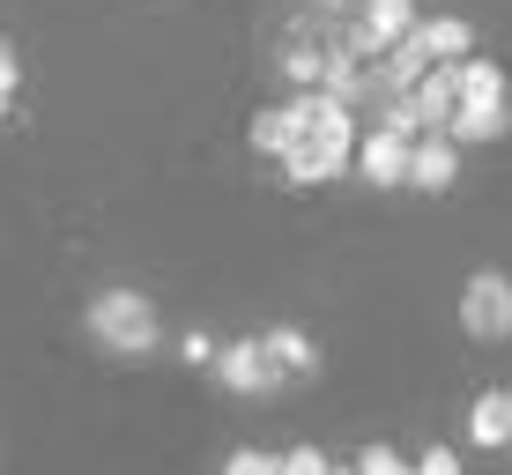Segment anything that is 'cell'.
Listing matches in <instances>:
<instances>
[{
  "instance_id": "obj_1",
  "label": "cell",
  "mask_w": 512,
  "mask_h": 475,
  "mask_svg": "<svg viewBox=\"0 0 512 475\" xmlns=\"http://www.w3.org/2000/svg\"><path fill=\"white\" fill-rule=\"evenodd\" d=\"M82 327H90L112 357H156V342H164V320H156V305L141 290H97L90 312H82Z\"/></svg>"
},
{
  "instance_id": "obj_2",
  "label": "cell",
  "mask_w": 512,
  "mask_h": 475,
  "mask_svg": "<svg viewBox=\"0 0 512 475\" xmlns=\"http://www.w3.org/2000/svg\"><path fill=\"white\" fill-rule=\"evenodd\" d=\"M461 327H468V342H512V275H498V268H475L468 275Z\"/></svg>"
},
{
  "instance_id": "obj_3",
  "label": "cell",
  "mask_w": 512,
  "mask_h": 475,
  "mask_svg": "<svg viewBox=\"0 0 512 475\" xmlns=\"http://www.w3.org/2000/svg\"><path fill=\"white\" fill-rule=\"evenodd\" d=\"M216 372V386L223 394H253V401H268V394H282V364L268 357V342H223V357L208 364Z\"/></svg>"
},
{
  "instance_id": "obj_4",
  "label": "cell",
  "mask_w": 512,
  "mask_h": 475,
  "mask_svg": "<svg viewBox=\"0 0 512 475\" xmlns=\"http://www.w3.org/2000/svg\"><path fill=\"white\" fill-rule=\"evenodd\" d=\"M416 23H423L416 0H357V30H349V45H357L364 60H386Z\"/></svg>"
},
{
  "instance_id": "obj_5",
  "label": "cell",
  "mask_w": 512,
  "mask_h": 475,
  "mask_svg": "<svg viewBox=\"0 0 512 475\" xmlns=\"http://www.w3.org/2000/svg\"><path fill=\"white\" fill-rule=\"evenodd\" d=\"M409 156H416L409 134L372 127V134L357 142V171H364V186H409Z\"/></svg>"
},
{
  "instance_id": "obj_6",
  "label": "cell",
  "mask_w": 512,
  "mask_h": 475,
  "mask_svg": "<svg viewBox=\"0 0 512 475\" xmlns=\"http://www.w3.org/2000/svg\"><path fill=\"white\" fill-rule=\"evenodd\" d=\"M453 179H461V142H453V134H423L416 156H409V186L416 193H446Z\"/></svg>"
},
{
  "instance_id": "obj_7",
  "label": "cell",
  "mask_w": 512,
  "mask_h": 475,
  "mask_svg": "<svg viewBox=\"0 0 512 475\" xmlns=\"http://www.w3.org/2000/svg\"><path fill=\"white\" fill-rule=\"evenodd\" d=\"M446 134H453V142H461V149H483V142H505V134H512V104H453V119H446Z\"/></svg>"
},
{
  "instance_id": "obj_8",
  "label": "cell",
  "mask_w": 512,
  "mask_h": 475,
  "mask_svg": "<svg viewBox=\"0 0 512 475\" xmlns=\"http://www.w3.org/2000/svg\"><path fill=\"white\" fill-rule=\"evenodd\" d=\"M416 38H423V52H431L438 67L475 60V23L468 15H431V23H416Z\"/></svg>"
},
{
  "instance_id": "obj_9",
  "label": "cell",
  "mask_w": 512,
  "mask_h": 475,
  "mask_svg": "<svg viewBox=\"0 0 512 475\" xmlns=\"http://www.w3.org/2000/svg\"><path fill=\"white\" fill-rule=\"evenodd\" d=\"M468 438L483 453H498V446H512V394L505 386H490V394H475V409H468Z\"/></svg>"
},
{
  "instance_id": "obj_10",
  "label": "cell",
  "mask_w": 512,
  "mask_h": 475,
  "mask_svg": "<svg viewBox=\"0 0 512 475\" xmlns=\"http://www.w3.org/2000/svg\"><path fill=\"white\" fill-rule=\"evenodd\" d=\"M342 164H357V156H342L327 142H297L290 156H282V179L290 186H320V179H342Z\"/></svg>"
},
{
  "instance_id": "obj_11",
  "label": "cell",
  "mask_w": 512,
  "mask_h": 475,
  "mask_svg": "<svg viewBox=\"0 0 512 475\" xmlns=\"http://www.w3.org/2000/svg\"><path fill=\"white\" fill-rule=\"evenodd\" d=\"M423 104V119H431V134H446V119H453V104H461V67H431V75L409 90Z\"/></svg>"
},
{
  "instance_id": "obj_12",
  "label": "cell",
  "mask_w": 512,
  "mask_h": 475,
  "mask_svg": "<svg viewBox=\"0 0 512 475\" xmlns=\"http://www.w3.org/2000/svg\"><path fill=\"white\" fill-rule=\"evenodd\" d=\"M260 342H268V357H275L290 379H312V372H320V349H312V334H305V327H268Z\"/></svg>"
},
{
  "instance_id": "obj_13",
  "label": "cell",
  "mask_w": 512,
  "mask_h": 475,
  "mask_svg": "<svg viewBox=\"0 0 512 475\" xmlns=\"http://www.w3.org/2000/svg\"><path fill=\"white\" fill-rule=\"evenodd\" d=\"M297 142H305V134H297L290 104H268V112H253V149H260V156H275V164H282Z\"/></svg>"
},
{
  "instance_id": "obj_14",
  "label": "cell",
  "mask_w": 512,
  "mask_h": 475,
  "mask_svg": "<svg viewBox=\"0 0 512 475\" xmlns=\"http://www.w3.org/2000/svg\"><path fill=\"white\" fill-rule=\"evenodd\" d=\"M461 97L468 104H505V67L498 60H461Z\"/></svg>"
},
{
  "instance_id": "obj_15",
  "label": "cell",
  "mask_w": 512,
  "mask_h": 475,
  "mask_svg": "<svg viewBox=\"0 0 512 475\" xmlns=\"http://www.w3.org/2000/svg\"><path fill=\"white\" fill-rule=\"evenodd\" d=\"M282 75H290L297 90H320L327 82V45H290L282 52Z\"/></svg>"
},
{
  "instance_id": "obj_16",
  "label": "cell",
  "mask_w": 512,
  "mask_h": 475,
  "mask_svg": "<svg viewBox=\"0 0 512 475\" xmlns=\"http://www.w3.org/2000/svg\"><path fill=\"white\" fill-rule=\"evenodd\" d=\"M357 475H416V461H401L394 446H364L357 453Z\"/></svg>"
},
{
  "instance_id": "obj_17",
  "label": "cell",
  "mask_w": 512,
  "mask_h": 475,
  "mask_svg": "<svg viewBox=\"0 0 512 475\" xmlns=\"http://www.w3.org/2000/svg\"><path fill=\"white\" fill-rule=\"evenodd\" d=\"M223 475H282V453H260V446H238L231 461H223Z\"/></svg>"
},
{
  "instance_id": "obj_18",
  "label": "cell",
  "mask_w": 512,
  "mask_h": 475,
  "mask_svg": "<svg viewBox=\"0 0 512 475\" xmlns=\"http://www.w3.org/2000/svg\"><path fill=\"white\" fill-rule=\"evenodd\" d=\"M282 475H334V468H327L320 446H290V453H282Z\"/></svg>"
},
{
  "instance_id": "obj_19",
  "label": "cell",
  "mask_w": 512,
  "mask_h": 475,
  "mask_svg": "<svg viewBox=\"0 0 512 475\" xmlns=\"http://www.w3.org/2000/svg\"><path fill=\"white\" fill-rule=\"evenodd\" d=\"M179 357H186V364H216V357H223V342H216V334H201V327H193L186 342H179Z\"/></svg>"
},
{
  "instance_id": "obj_20",
  "label": "cell",
  "mask_w": 512,
  "mask_h": 475,
  "mask_svg": "<svg viewBox=\"0 0 512 475\" xmlns=\"http://www.w3.org/2000/svg\"><path fill=\"white\" fill-rule=\"evenodd\" d=\"M416 475H461V453H453V446H431V453L416 461Z\"/></svg>"
},
{
  "instance_id": "obj_21",
  "label": "cell",
  "mask_w": 512,
  "mask_h": 475,
  "mask_svg": "<svg viewBox=\"0 0 512 475\" xmlns=\"http://www.w3.org/2000/svg\"><path fill=\"white\" fill-rule=\"evenodd\" d=\"M15 82H23V60H15V45H0V90L15 97Z\"/></svg>"
},
{
  "instance_id": "obj_22",
  "label": "cell",
  "mask_w": 512,
  "mask_h": 475,
  "mask_svg": "<svg viewBox=\"0 0 512 475\" xmlns=\"http://www.w3.org/2000/svg\"><path fill=\"white\" fill-rule=\"evenodd\" d=\"M0 119H8V90H0Z\"/></svg>"
},
{
  "instance_id": "obj_23",
  "label": "cell",
  "mask_w": 512,
  "mask_h": 475,
  "mask_svg": "<svg viewBox=\"0 0 512 475\" xmlns=\"http://www.w3.org/2000/svg\"><path fill=\"white\" fill-rule=\"evenodd\" d=\"M334 475H342V468H334ZM349 475H357V468H349Z\"/></svg>"
}]
</instances>
